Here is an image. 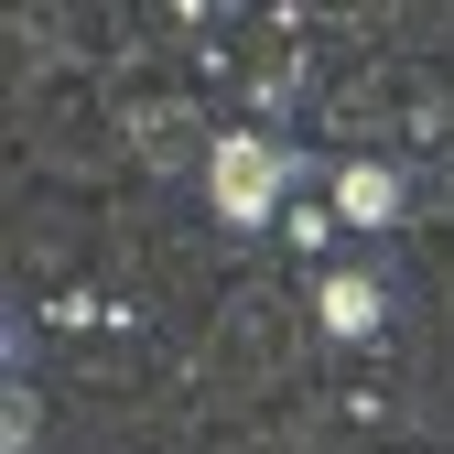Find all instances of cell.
Instances as JSON below:
<instances>
[{"label": "cell", "instance_id": "obj_1", "mask_svg": "<svg viewBox=\"0 0 454 454\" xmlns=\"http://www.w3.org/2000/svg\"><path fill=\"white\" fill-rule=\"evenodd\" d=\"M281 184H293V152H281V141H239V130H227V141H216V162H206V195H216V216H227V227H260Z\"/></svg>", "mask_w": 454, "mask_h": 454}, {"label": "cell", "instance_id": "obj_2", "mask_svg": "<svg viewBox=\"0 0 454 454\" xmlns=\"http://www.w3.org/2000/svg\"><path fill=\"white\" fill-rule=\"evenodd\" d=\"M314 314H325V335H347V347H357V335H379V314H389V293H379L368 270H335L325 293H314Z\"/></svg>", "mask_w": 454, "mask_h": 454}, {"label": "cell", "instance_id": "obj_3", "mask_svg": "<svg viewBox=\"0 0 454 454\" xmlns=\"http://www.w3.org/2000/svg\"><path fill=\"white\" fill-rule=\"evenodd\" d=\"M335 216L347 227H389L401 216V174H389V162H347V174H335Z\"/></svg>", "mask_w": 454, "mask_h": 454}, {"label": "cell", "instance_id": "obj_4", "mask_svg": "<svg viewBox=\"0 0 454 454\" xmlns=\"http://www.w3.org/2000/svg\"><path fill=\"white\" fill-rule=\"evenodd\" d=\"M0 401H12V411H0V454H33V433H43V401H33L22 379L0 389Z\"/></svg>", "mask_w": 454, "mask_h": 454}]
</instances>
